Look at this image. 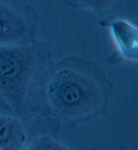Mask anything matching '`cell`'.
<instances>
[{
    "label": "cell",
    "instance_id": "1",
    "mask_svg": "<svg viewBox=\"0 0 138 150\" xmlns=\"http://www.w3.org/2000/svg\"><path fill=\"white\" fill-rule=\"evenodd\" d=\"M111 83L89 59L71 58L57 65L48 79L46 96L53 112L69 122H81L105 114Z\"/></svg>",
    "mask_w": 138,
    "mask_h": 150
},
{
    "label": "cell",
    "instance_id": "2",
    "mask_svg": "<svg viewBox=\"0 0 138 150\" xmlns=\"http://www.w3.org/2000/svg\"><path fill=\"white\" fill-rule=\"evenodd\" d=\"M36 43L0 46V99L20 108L44 70L47 54Z\"/></svg>",
    "mask_w": 138,
    "mask_h": 150
},
{
    "label": "cell",
    "instance_id": "3",
    "mask_svg": "<svg viewBox=\"0 0 138 150\" xmlns=\"http://www.w3.org/2000/svg\"><path fill=\"white\" fill-rule=\"evenodd\" d=\"M36 20L31 8L0 2V46L30 43Z\"/></svg>",
    "mask_w": 138,
    "mask_h": 150
},
{
    "label": "cell",
    "instance_id": "4",
    "mask_svg": "<svg viewBox=\"0 0 138 150\" xmlns=\"http://www.w3.org/2000/svg\"><path fill=\"white\" fill-rule=\"evenodd\" d=\"M113 37L125 58H137V28L125 20H115L111 23Z\"/></svg>",
    "mask_w": 138,
    "mask_h": 150
},
{
    "label": "cell",
    "instance_id": "5",
    "mask_svg": "<svg viewBox=\"0 0 138 150\" xmlns=\"http://www.w3.org/2000/svg\"><path fill=\"white\" fill-rule=\"evenodd\" d=\"M25 142L20 121L14 116L0 114V150H21Z\"/></svg>",
    "mask_w": 138,
    "mask_h": 150
},
{
    "label": "cell",
    "instance_id": "6",
    "mask_svg": "<svg viewBox=\"0 0 138 150\" xmlns=\"http://www.w3.org/2000/svg\"><path fill=\"white\" fill-rule=\"evenodd\" d=\"M26 150H69L58 141L48 136H43L34 139Z\"/></svg>",
    "mask_w": 138,
    "mask_h": 150
},
{
    "label": "cell",
    "instance_id": "7",
    "mask_svg": "<svg viewBox=\"0 0 138 150\" xmlns=\"http://www.w3.org/2000/svg\"><path fill=\"white\" fill-rule=\"evenodd\" d=\"M3 103H4V102L1 100V99H0V111H1V106H2V105H3ZM4 105H5V104H4ZM0 114H2L0 113Z\"/></svg>",
    "mask_w": 138,
    "mask_h": 150
}]
</instances>
